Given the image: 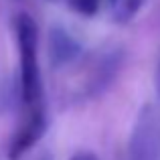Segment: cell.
Here are the masks:
<instances>
[{"label":"cell","instance_id":"obj_1","mask_svg":"<svg viewBox=\"0 0 160 160\" xmlns=\"http://www.w3.org/2000/svg\"><path fill=\"white\" fill-rule=\"evenodd\" d=\"M14 31L20 55L18 95L22 108L31 109L45 103L43 73H41V63H39V28L27 12H20L14 18Z\"/></svg>","mask_w":160,"mask_h":160},{"label":"cell","instance_id":"obj_2","mask_svg":"<svg viewBox=\"0 0 160 160\" xmlns=\"http://www.w3.org/2000/svg\"><path fill=\"white\" fill-rule=\"evenodd\" d=\"M128 160H160V113L154 103H144L134 120Z\"/></svg>","mask_w":160,"mask_h":160},{"label":"cell","instance_id":"obj_3","mask_svg":"<svg viewBox=\"0 0 160 160\" xmlns=\"http://www.w3.org/2000/svg\"><path fill=\"white\" fill-rule=\"evenodd\" d=\"M124 63V53L122 49L112 47L103 49L102 53H95L93 57L87 59L85 67V79H79V91L77 98H98L113 83Z\"/></svg>","mask_w":160,"mask_h":160},{"label":"cell","instance_id":"obj_4","mask_svg":"<svg viewBox=\"0 0 160 160\" xmlns=\"http://www.w3.org/2000/svg\"><path fill=\"white\" fill-rule=\"evenodd\" d=\"M49 126V118H47V108L37 106L31 109H24V118L20 128L14 132L8 146V158L10 160H20L28 150H32L37 144L41 142V138L45 136Z\"/></svg>","mask_w":160,"mask_h":160},{"label":"cell","instance_id":"obj_5","mask_svg":"<svg viewBox=\"0 0 160 160\" xmlns=\"http://www.w3.org/2000/svg\"><path fill=\"white\" fill-rule=\"evenodd\" d=\"M83 57L79 41L63 27H53L49 31V63L53 69L71 67Z\"/></svg>","mask_w":160,"mask_h":160},{"label":"cell","instance_id":"obj_6","mask_svg":"<svg viewBox=\"0 0 160 160\" xmlns=\"http://www.w3.org/2000/svg\"><path fill=\"white\" fill-rule=\"evenodd\" d=\"M108 4L118 22H128V20H132L138 14L144 0H108Z\"/></svg>","mask_w":160,"mask_h":160},{"label":"cell","instance_id":"obj_7","mask_svg":"<svg viewBox=\"0 0 160 160\" xmlns=\"http://www.w3.org/2000/svg\"><path fill=\"white\" fill-rule=\"evenodd\" d=\"M75 12L83 16H95L99 10V0H67Z\"/></svg>","mask_w":160,"mask_h":160},{"label":"cell","instance_id":"obj_8","mask_svg":"<svg viewBox=\"0 0 160 160\" xmlns=\"http://www.w3.org/2000/svg\"><path fill=\"white\" fill-rule=\"evenodd\" d=\"M45 160H49V158H45Z\"/></svg>","mask_w":160,"mask_h":160}]
</instances>
